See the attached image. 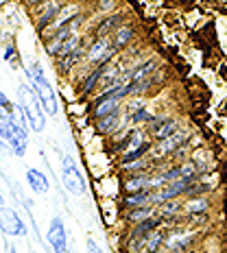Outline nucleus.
<instances>
[{
	"mask_svg": "<svg viewBox=\"0 0 227 253\" xmlns=\"http://www.w3.org/2000/svg\"><path fill=\"white\" fill-rule=\"evenodd\" d=\"M18 96H20V109L24 112L26 120H29V126L33 131H42L46 125V109L44 105H42L38 92H35L33 87H29L26 83L18 87Z\"/></svg>",
	"mask_w": 227,
	"mask_h": 253,
	"instance_id": "nucleus-1",
	"label": "nucleus"
},
{
	"mask_svg": "<svg viewBox=\"0 0 227 253\" xmlns=\"http://www.w3.org/2000/svg\"><path fill=\"white\" fill-rule=\"evenodd\" d=\"M26 77L31 79V85H33V89L38 92L40 101L42 105H44L46 114H57V98H55V89H52V85L48 83V79H46L44 75V68H42L40 61L31 63L29 68H26Z\"/></svg>",
	"mask_w": 227,
	"mask_h": 253,
	"instance_id": "nucleus-2",
	"label": "nucleus"
},
{
	"mask_svg": "<svg viewBox=\"0 0 227 253\" xmlns=\"http://www.w3.org/2000/svg\"><path fill=\"white\" fill-rule=\"evenodd\" d=\"M63 186L70 194H83L86 192V181H83L81 170L77 168V164L72 162V157H63V170H61Z\"/></svg>",
	"mask_w": 227,
	"mask_h": 253,
	"instance_id": "nucleus-3",
	"label": "nucleus"
},
{
	"mask_svg": "<svg viewBox=\"0 0 227 253\" xmlns=\"http://www.w3.org/2000/svg\"><path fill=\"white\" fill-rule=\"evenodd\" d=\"M0 231L7 236H24V220L11 208H0Z\"/></svg>",
	"mask_w": 227,
	"mask_h": 253,
	"instance_id": "nucleus-4",
	"label": "nucleus"
},
{
	"mask_svg": "<svg viewBox=\"0 0 227 253\" xmlns=\"http://www.w3.org/2000/svg\"><path fill=\"white\" fill-rule=\"evenodd\" d=\"M146 151H149V144L144 142V135H142V131H134V133L129 135V140L125 142V155H123V162H125V164L138 162Z\"/></svg>",
	"mask_w": 227,
	"mask_h": 253,
	"instance_id": "nucleus-5",
	"label": "nucleus"
},
{
	"mask_svg": "<svg viewBox=\"0 0 227 253\" xmlns=\"http://www.w3.org/2000/svg\"><path fill=\"white\" fill-rule=\"evenodd\" d=\"M116 52V46L109 42L107 38H98L92 44V48L88 52V61L90 63H101V66H107V59H112V55Z\"/></svg>",
	"mask_w": 227,
	"mask_h": 253,
	"instance_id": "nucleus-6",
	"label": "nucleus"
},
{
	"mask_svg": "<svg viewBox=\"0 0 227 253\" xmlns=\"http://www.w3.org/2000/svg\"><path fill=\"white\" fill-rule=\"evenodd\" d=\"M48 242L55 253H70L68 251V236H66V227H63L61 218H52L50 227H48Z\"/></svg>",
	"mask_w": 227,
	"mask_h": 253,
	"instance_id": "nucleus-7",
	"label": "nucleus"
},
{
	"mask_svg": "<svg viewBox=\"0 0 227 253\" xmlns=\"http://www.w3.org/2000/svg\"><path fill=\"white\" fill-rule=\"evenodd\" d=\"M11 144V149L15 155L22 157L26 153V129L24 126H20L18 123H13V120H9V126H7V140Z\"/></svg>",
	"mask_w": 227,
	"mask_h": 253,
	"instance_id": "nucleus-8",
	"label": "nucleus"
},
{
	"mask_svg": "<svg viewBox=\"0 0 227 253\" xmlns=\"http://www.w3.org/2000/svg\"><path fill=\"white\" fill-rule=\"evenodd\" d=\"M186 138H188L186 131H177V133H173L171 138L160 140V144H157V149H155V155L157 157H164V155H168V153H173L175 149H179L183 142H186Z\"/></svg>",
	"mask_w": 227,
	"mask_h": 253,
	"instance_id": "nucleus-9",
	"label": "nucleus"
},
{
	"mask_svg": "<svg viewBox=\"0 0 227 253\" xmlns=\"http://www.w3.org/2000/svg\"><path fill=\"white\" fill-rule=\"evenodd\" d=\"M26 183H29V188L38 194H46L50 188L46 175L42 170H38V168H29V170H26Z\"/></svg>",
	"mask_w": 227,
	"mask_h": 253,
	"instance_id": "nucleus-10",
	"label": "nucleus"
},
{
	"mask_svg": "<svg viewBox=\"0 0 227 253\" xmlns=\"http://www.w3.org/2000/svg\"><path fill=\"white\" fill-rule=\"evenodd\" d=\"M153 135H155L157 140H166L171 138L173 133H177V123L171 118H162V120H153Z\"/></svg>",
	"mask_w": 227,
	"mask_h": 253,
	"instance_id": "nucleus-11",
	"label": "nucleus"
},
{
	"mask_svg": "<svg viewBox=\"0 0 227 253\" xmlns=\"http://www.w3.org/2000/svg\"><path fill=\"white\" fill-rule=\"evenodd\" d=\"M190 242H192V236L190 234H179V231H175V234H171V238H166V247L171 253H183L188 249Z\"/></svg>",
	"mask_w": 227,
	"mask_h": 253,
	"instance_id": "nucleus-12",
	"label": "nucleus"
},
{
	"mask_svg": "<svg viewBox=\"0 0 227 253\" xmlns=\"http://www.w3.org/2000/svg\"><path fill=\"white\" fill-rule=\"evenodd\" d=\"M118 125H120V112H114V114L105 116V118H98V131L101 133H112Z\"/></svg>",
	"mask_w": 227,
	"mask_h": 253,
	"instance_id": "nucleus-13",
	"label": "nucleus"
},
{
	"mask_svg": "<svg viewBox=\"0 0 227 253\" xmlns=\"http://www.w3.org/2000/svg\"><path fill=\"white\" fill-rule=\"evenodd\" d=\"M151 203V192H136V194H129V197L125 199V205L127 208H146V205Z\"/></svg>",
	"mask_w": 227,
	"mask_h": 253,
	"instance_id": "nucleus-14",
	"label": "nucleus"
},
{
	"mask_svg": "<svg viewBox=\"0 0 227 253\" xmlns=\"http://www.w3.org/2000/svg\"><path fill=\"white\" fill-rule=\"evenodd\" d=\"M146 188H151V179L149 177H134V179H129V181L125 183V190L129 194H136V192H144Z\"/></svg>",
	"mask_w": 227,
	"mask_h": 253,
	"instance_id": "nucleus-15",
	"label": "nucleus"
},
{
	"mask_svg": "<svg viewBox=\"0 0 227 253\" xmlns=\"http://www.w3.org/2000/svg\"><path fill=\"white\" fill-rule=\"evenodd\" d=\"M162 242H164V234H160V231H151V234L146 236L144 251L146 253H157V249L162 247Z\"/></svg>",
	"mask_w": 227,
	"mask_h": 253,
	"instance_id": "nucleus-16",
	"label": "nucleus"
},
{
	"mask_svg": "<svg viewBox=\"0 0 227 253\" xmlns=\"http://www.w3.org/2000/svg\"><path fill=\"white\" fill-rule=\"evenodd\" d=\"M151 216H153V210L146 205V208L131 210V212H129V220H131V223H136V225H140V223H144V220H149Z\"/></svg>",
	"mask_w": 227,
	"mask_h": 253,
	"instance_id": "nucleus-17",
	"label": "nucleus"
},
{
	"mask_svg": "<svg viewBox=\"0 0 227 253\" xmlns=\"http://www.w3.org/2000/svg\"><path fill=\"white\" fill-rule=\"evenodd\" d=\"M134 38V29L131 26H120L118 31H116V38H114V46L116 48H120V46L129 44V40Z\"/></svg>",
	"mask_w": 227,
	"mask_h": 253,
	"instance_id": "nucleus-18",
	"label": "nucleus"
},
{
	"mask_svg": "<svg viewBox=\"0 0 227 253\" xmlns=\"http://www.w3.org/2000/svg\"><path fill=\"white\" fill-rule=\"evenodd\" d=\"M103 75H105V66H101V68H96V70L92 72V75L88 77V81L83 83V94H88V92H92V87L96 85L98 81L103 79Z\"/></svg>",
	"mask_w": 227,
	"mask_h": 253,
	"instance_id": "nucleus-19",
	"label": "nucleus"
},
{
	"mask_svg": "<svg viewBox=\"0 0 227 253\" xmlns=\"http://www.w3.org/2000/svg\"><path fill=\"white\" fill-rule=\"evenodd\" d=\"M205 210H208V201H205V199H192V201H188V205H186L188 214H201Z\"/></svg>",
	"mask_w": 227,
	"mask_h": 253,
	"instance_id": "nucleus-20",
	"label": "nucleus"
},
{
	"mask_svg": "<svg viewBox=\"0 0 227 253\" xmlns=\"http://www.w3.org/2000/svg\"><path fill=\"white\" fill-rule=\"evenodd\" d=\"M11 103H9V98L4 96V92L0 89V118L2 120H11Z\"/></svg>",
	"mask_w": 227,
	"mask_h": 253,
	"instance_id": "nucleus-21",
	"label": "nucleus"
},
{
	"mask_svg": "<svg viewBox=\"0 0 227 253\" xmlns=\"http://www.w3.org/2000/svg\"><path fill=\"white\" fill-rule=\"evenodd\" d=\"M59 11H61V9H59V2L50 4V7H48V9H46V11H44V13H42V18H40V26H46V24H48V22H50V20H52V18H55V15H57V13H59Z\"/></svg>",
	"mask_w": 227,
	"mask_h": 253,
	"instance_id": "nucleus-22",
	"label": "nucleus"
},
{
	"mask_svg": "<svg viewBox=\"0 0 227 253\" xmlns=\"http://www.w3.org/2000/svg\"><path fill=\"white\" fill-rule=\"evenodd\" d=\"M118 22H120V15H112V18H107L105 22H101V26H98V35L105 38V33H107V31H112L114 24H118Z\"/></svg>",
	"mask_w": 227,
	"mask_h": 253,
	"instance_id": "nucleus-23",
	"label": "nucleus"
},
{
	"mask_svg": "<svg viewBox=\"0 0 227 253\" xmlns=\"http://www.w3.org/2000/svg\"><path fill=\"white\" fill-rule=\"evenodd\" d=\"M131 120H134V123H149V120H151V123H153L155 118H153V116L146 112V109H138V112L131 116Z\"/></svg>",
	"mask_w": 227,
	"mask_h": 253,
	"instance_id": "nucleus-24",
	"label": "nucleus"
},
{
	"mask_svg": "<svg viewBox=\"0 0 227 253\" xmlns=\"http://www.w3.org/2000/svg\"><path fill=\"white\" fill-rule=\"evenodd\" d=\"M177 210H179V203H177V201H166V203H164V208H162V214H164V216L175 214Z\"/></svg>",
	"mask_w": 227,
	"mask_h": 253,
	"instance_id": "nucleus-25",
	"label": "nucleus"
},
{
	"mask_svg": "<svg viewBox=\"0 0 227 253\" xmlns=\"http://www.w3.org/2000/svg\"><path fill=\"white\" fill-rule=\"evenodd\" d=\"M88 253H103V251H101V247H98L92 238H88Z\"/></svg>",
	"mask_w": 227,
	"mask_h": 253,
	"instance_id": "nucleus-26",
	"label": "nucleus"
},
{
	"mask_svg": "<svg viewBox=\"0 0 227 253\" xmlns=\"http://www.w3.org/2000/svg\"><path fill=\"white\" fill-rule=\"evenodd\" d=\"M112 7H114V0H103V2H101V9H103V11H109Z\"/></svg>",
	"mask_w": 227,
	"mask_h": 253,
	"instance_id": "nucleus-27",
	"label": "nucleus"
},
{
	"mask_svg": "<svg viewBox=\"0 0 227 253\" xmlns=\"http://www.w3.org/2000/svg\"><path fill=\"white\" fill-rule=\"evenodd\" d=\"M13 52H15L13 46H7V50H4V59H11V57H13Z\"/></svg>",
	"mask_w": 227,
	"mask_h": 253,
	"instance_id": "nucleus-28",
	"label": "nucleus"
},
{
	"mask_svg": "<svg viewBox=\"0 0 227 253\" xmlns=\"http://www.w3.org/2000/svg\"><path fill=\"white\" fill-rule=\"evenodd\" d=\"M29 2H33V4H35V2H42V0H29Z\"/></svg>",
	"mask_w": 227,
	"mask_h": 253,
	"instance_id": "nucleus-29",
	"label": "nucleus"
},
{
	"mask_svg": "<svg viewBox=\"0 0 227 253\" xmlns=\"http://www.w3.org/2000/svg\"><path fill=\"white\" fill-rule=\"evenodd\" d=\"M0 208H4V205H2V197H0Z\"/></svg>",
	"mask_w": 227,
	"mask_h": 253,
	"instance_id": "nucleus-30",
	"label": "nucleus"
}]
</instances>
